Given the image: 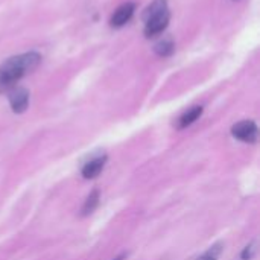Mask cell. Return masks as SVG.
I'll list each match as a JSON object with an SVG mask.
<instances>
[{
    "mask_svg": "<svg viewBox=\"0 0 260 260\" xmlns=\"http://www.w3.org/2000/svg\"><path fill=\"white\" fill-rule=\"evenodd\" d=\"M40 62L41 55L37 52H27L6 59L0 66V93L11 90L18 79H21L26 73L35 70Z\"/></svg>",
    "mask_w": 260,
    "mask_h": 260,
    "instance_id": "obj_1",
    "label": "cell"
},
{
    "mask_svg": "<svg viewBox=\"0 0 260 260\" xmlns=\"http://www.w3.org/2000/svg\"><path fill=\"white\" fill-rule=\"evenodd\" d=\"M145 23H146L145 24V35H146V38L155 37V35L161 34L166 29V26L169 23V11L166 9V11H163V12L148 18Z\"/></svg>",
    "mask_w": 260,
    "mask_h": 260,
    "instance_id": "obj_2",
    "label": "cell"
},
{
    "mask_svg": "<svg viewBox=\"0 0 260 260\" xmlns=\"http://www.w3.org/2000/svg\"><path fill=\"white\" fill-rule=\"evenodd\" d=\"M232 134L238 140L253 143L257 139V125L253 120H242L232 128Z\"/></svg>",
    "mask_w": 260,
    "mask_h": 260,
    "instance_id": "obj_3",
    "label": "cell"
},
{
    "mask_svg": "<svg viewBox=\"0 0 260 260\" xmlns=\"http://www.w3.org/2000/svg\"><path fill=\"white\" fill-rule=\"evenodd\" d=\"M9 104L14 113H23L29 105V91L21 87H12L9 90Z\"/></svg>",
    "mask_w": 260,
    "mask_h": 260,
    "instance_id": "obj_4",
    "label": "cell"
},
{
    "mask_svg": "<svg viewBox=\"0 0 260 260\" xmlns=\"http://www.w3.org/2000/svg\"><path fill=\"white\" fill-rule=\"evenodd\" d=\"M134 9H136V6H134V3H131V2L120 5V6L114 11V14L111 15V20H110L111 27H122V26H125V24L131 20V17H133V14H134Z\"/></svg>",
    "mask_w": 260,
    "mask_h": 260,
    "instance_id": "obj_5",
    "label": "cell"
},
{
    "mask_svg": "<svg viewBox=\"0 0 260 260\" xmlns=\"http://www.w3.org/2000/svg\"><path fill=\"white\" fill-rule=\"evenodd\" d=\"M105 160H107V158L102 155V157H96V158L87 161V163L84 165V168H82V177L87 178V180L96 178V177L101 174V171L104 169Z\"/></svg>",
    "mask_w": 260,
    "mask_h": 260,
    "instance_id": "obj_6",
    "label": "cell"
},
{
    "mask_svg": "<svg viewBox=\"0 0 260 260\" xmlns=\"http://www.w3.org/2000/svg\"><path fill=\"white\" fill-rule=\"evenodd\" d=\"M203 113V107H192L190 110H187L178 120V128H186L189 125H192Z\"/></svg>",
    "mask_w": 260,
    "mask_h": 260,
    "instance_id": "obj_7",
    "label": "cell"
},
{
    "mask_svg": "<svg viewBox=\"0 0 260 260\" xmlns=\"http://www.w3.org/2000/svg\"><path fill=\"white\" fill-rule=\"evenodd\" d=\"M154 50H155V53H157L158 56L166 58V56H171V55L174 53L175 44H174V41H172L171 38H163L161 41H158V43L154 46Z\"/></svg>",
    "mask_w": 260,
    "mask_h": 260,
    "instance_id": "obj_8",
    "label": "cell"
},
{
    "mask_svg": "<svg viewBox=\"0 0 260 260\" xmlns=\"http://www.w3.org/2000/svg\"><path fill=\"white\" fill-rule=\"evenodd\" d=\"M166 9H168V2H166V0H154V2L145 9V12H143V20L146 21L148 18H151V17H154V15H157V14L166 11Z\"/></svg>",
    "mask_w": 260,
    "mask_h": 260,
    "instance_id": "obj_9",
    "label": "cell"
},
{
    "mask_svg": "<svg viewBox=\"0 0 260 260\" xmlns=\"http://www.w3.org/2000/svg\"><path fill=\"white\" fill-rule=\"evenodd\" d=\"M98 204H99V192L98 190H93L88 195V198L85 200V204L82 207V216H87V215L93 213V210L98 207Z\"/></svg>",
    "mask_w": 260,
    "mask_h": 260,
    "instance_id": "obj_10",
    "label": "cell"
},
{
    "mask_svg": "<svg viewBox=\"0 0 260 260\" xmlns=\"http://www.w3.org/2000/svg\"><path fill=\"white\" fill-rule=\"evenodd\" d=\"M221 247H222L221 244L210 247L209 251H206L201 257H198V260H218L219 254H221Z\"/></svg>",
    "mask_w": 260,
    "mask_h": 260,
    "instance_id": "obj_11",
    "label": "cell"
},
{
    "mask_svg": "<svg viewBox=\"0 0 260 260\" xmlns=\"http://www.w3.org/2000/svg\"><path fill=\"white\" fill-rule=\"evenodd\" d=\"M254 253H256V248H254V244H251L250 247H247V248L244 250V253H242V259L251 260L253 259V256H254Z\"/></svg>",
    "mask_w": 260,
    "mask_h": 260,
    "instance_id": "obj_12",
    "label": "cell"
}]
</instances>
